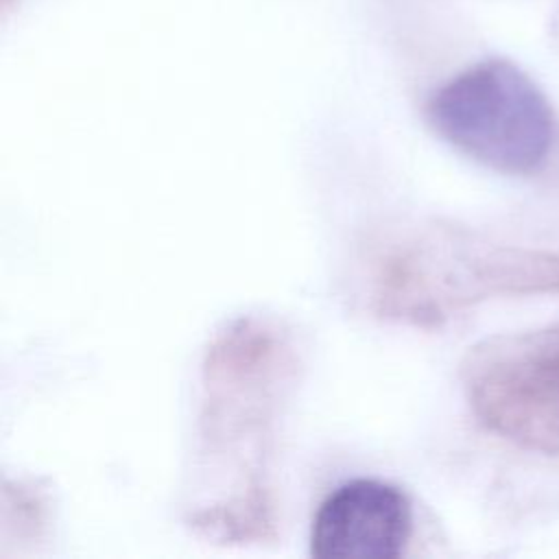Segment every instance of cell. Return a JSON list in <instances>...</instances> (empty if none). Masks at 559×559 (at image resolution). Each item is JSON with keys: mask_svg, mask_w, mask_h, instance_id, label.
I'll return each instance as SVG.
<instances>
[{"mask_svg": "<svg viewBox=\"0 0 559 559\" xmlns=\"http://www.w3.org/2000/svg\"><path fill=\"white\" fill-rule=\"evenodd\" d=\"M297 367L288 332L271 319L240 317L212 338L186 502V522L199 535L223 544L273 537L271 472Z\"/></svg>", "mask_w": 559, "mask_h": 559, "instance_id": "cell-1", "label": "cell"}, {"mask_svg": "<svg viewBox=\"0 0 559 559\" xmlns=\"http://www.w3.org/2000/svg\"><path fill=\"white\" fill-rule=\"evenodd\" d=\"M430 127L454 148L500 173L539 168L552 142V114L533 85L507 61H483L428 100Z\"/></svg>", "mask_w": 559, "mask_h": 559, "instance_id": "cell-2", "label": "cell"}, {"mask_svg": "<svg viewBox=\"0 0 559 559\" xmlns=\"http://www.w3.org/2000/svg\"><path fill=\"white\" fill-rule=\"evenodd\" d=\"M413 533L408 496L384 480L356 478L319 507L310 531L317 559H395Z\"/></svg>", "mask_w": 559, "mask_h": 559, "instance_id": "cell-3", "label": "cell"}]
</instances>
